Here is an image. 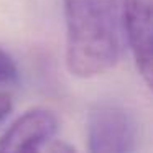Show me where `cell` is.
I'll return each mask as SVG.
<instances>
[{
  "label": "cell",
  "instance_id": "6da1fadb",
  "mask_svg": "<svg viewBox=\"0 0 153 153\" xmlns=\"http://www.w3.org/2000/svg\"><path fill=\"white\" fill-rule=\"evenodd\" d=\"M127 0H64L66 63L77 77L112 69L127 45Z\"/></svg>",
  "mask_w": 153,
  "mask_h": 153
},
{
  "label": "cell",
  "instance_id": "7a4b0ae2",
  "mask_svg": "<svg viewBox=\"0 0 153 153\" xmlns=\"http://www.w3.org/2000/svg\"><path fill=\"white\" fill-rule=\"evenodd\" d=\"M138 127L133 115L117 104H97L87 117V142L94 153H128L137 148Z\"/></svg>",
  "mask_w": 153,
  "mask_h": 153
},
{
  "label": "cell",
  "instance_id": "3957f363",
  "mask_svg": "<svg viewBox=\"0 0 153 153\" xmlns=\"http://www.w3.org/2000/svg\"><path fill=\"white\" fill-rule=\"evenodd\" d=\"M58 132V119L48 109H31L20 115L0 137V153L43 150Z\"/></svg>",
  "mask_w": 153,
  "mask_h": 153
},
{
  "label": "cell",
  "instance_id": "277c9868",
  "mask_svg": "<svg viewBox=\"0 0 153 153\" xmlns=\"http://www.w3.org/2000/svg\"><path fill=\"white\" fill-rule=\"evenodd\" d=\"M125 31L137 68L153 91V0H127Z\"/></svg>",
  "mask_w": 153,
  "mask_h": 153
},
{
  "label": "cell",
  "instance_id": "5b68a950",
  "mask_svg": "<svg viewBox=\"0 0 153 153\" xmlns=\"http://www.w3.org/2000/svg\"><path fill=\"white\" fill-rule=\"evenodd\" d=\"M17 74V64H15L13 58L0 48V84L13 81Z\"/></svg>",
  "mask_w": 153,
  "mask_h": 153
},
{
  "label": "cell",
  "instance_id": "8992f818",
  "mask_svg": "<svg viewBox=\"0 0 153 153\" xmlns=\"http://www.w3.org/2000/svg\"><path fill=\"white\" fill-rule=\"evenodd\" d=\"M13 107V99L8 92H2L0 91V125L4 123V120L8 117Z\"/></svg>",
  "mask_w": 153,
  "mask_h": 153
}]
</instances>
